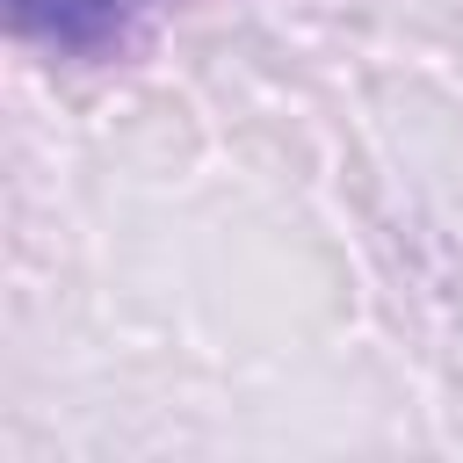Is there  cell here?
Returning a JSON list of instances; mask_svg holds the SVG:
<instances>
[{
    "label": "cell",
    "mask_w": 463,
    "mask_h": 463,
    "mask_svg": "<svg viewBox=\"0 0 463 463\" xmlns=\"http://www.w3.org/2000/svg\"><path fill=\"white\" fill-rule=\"evenodd\" d=\"M137 7L152 0H7V29L58 58H109L123 51Z\"/></svg>",
    "instance_id": "1"
}]
</instances>
